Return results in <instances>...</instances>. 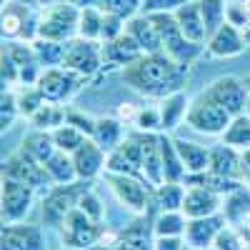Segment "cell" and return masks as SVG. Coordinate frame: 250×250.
<instances>
[{
    "mask_svg": "<svg viewBox=\"0 0 250 250\" xmlns=\"http://www.w3.org/2000/svg\"><path fill=\"white\" fill-rule=\"evenodd\" d=\"M62 65L78 75H83L85 80L93 78L105 65V60H103V43H98V40H83V38L70 40Z\"/></svg>",
    "mask_w": 250,
    "mask_h": 250,
    "instance_id": "10",
    "label": "cell"
},
{
    "mask_svg": "<svg viewBox=\"0 0 250 250\" xmlns=\"http://www.w3.org/2000/svg\"><path fill=\"white\" fill-rule=\"evenodd\" d=\"M185 3H198V0H185Z\"/></svg>",
    "mask_w": 250,
    "mask_h": 250,
    "instance_id": "60",
    "label": "cell"
},
{
    "mask_svg": "<svg viewBox=\"0 0 250 250\" xmlns=\"http://www.w3.org/2000/svg\"><path fill=\"white\" fill-rule=\"evenodd\" d=\"M248 48L245 35L233 23H223L210 38L205 40V53L213 58H235Z\"/></svg>",
    "mask_w": 250,
    "mask_h": 250,
    "instance_id": "15",
    "label": "cell"
},
{
    "mask_svg": "<svg viewBox=\"0 0 250 250\" xmlns=\"http://www.w3.org/2000/svg\"><path fill=\"white\" fill-rule=\"evenodd\" d=\"M125 30H128V20H123L113 13H105V18H103V38L100 43H110V40L120 38Z\"/></svg>",
    "mask_w": 250,
    "mask_h": 250,
    "instance_id": "47",
    "label": "cell"
},
{
    "mask_svg": "<svg viewBox=\"0 0 250 250\" xmlns=\"http://www.w3.org/2000/svg\"><path fill=\"white\" fill-rule=\"evenodd\" d=\"M45 5H53V3H65V0H43Z\"/></svg>",
    "mask_w": 250,
    "mask_h": 250,
    "instance_id": "57",
    "label": "cell"
},
{
    "mask_svg": "<svg viewBox=\"0 0 250 250\" xmlns=\"http://www.w3.org/2000/svg\"><path fill=\"white\" fill-rule=\"evenodd\" d=\"M140 145H143V173L153 188L165 183V173H163V158H160V135L155 133H135Z\"/></svg>",
    "mask_w": 250,
    "mask_h": 250,
    "instance_id": "20",
    "label": "cell"
},
{
    "mask_svg": "<svg viewBox=\"0 0 250 250\" xmlns=\"http://www.w3.org/2000/svg\"><path fill=\"white\" fill-rule=\"evenodd\" d=\"M243 83H245V88H248V90H250V73H248V75H245V78H243Z\"/></svg>",
    "mask_w": 250,
    "mask_h": 250,
    "instance_id": "56",
    "label": "cell"
},
{
    "mask_svg": "<svg viewBox=\"0 0 250 250\" xmlns=\"http://www.w3.org/2000/svg\"><path fill=\"white\" fill-rule=\"evenodd\" d=\"M243 35H245V43H248V48H250V23H248V28L243 30Z\"/></svg>",
    "mask_w": 250,
    "mask_h": 250,
    "instance_id": "54",
    "label": "cell"
},
{
    "mask_svg": "<svg viewBox=\"0 0 250 250\" xmlns=\"http://www.w3.org/2000/svg\"><path fill=\"white\" fill-rule=\"evenodd\" d=\"M88 250H110V248H108V245H100V243H98V245H93V248H88Z\"/></svg>",
    "mask_w": 250,
    "mask_h": 250,
    "instance_id": "55",
    "label": "cell"
},
{
    "mask_svg": "<svg viewBox=\"0 0 250 250\" xmlns=\"http://www.w3.org/2000/svg\"><path fill=\"white\" fill-rule=\"evenodd\" d=\"M128 33L135 38V43L140 45L143 53H163V38L155 25V20L150 15H135L128 20Z\"/></svg>",
    "mask_w": 250,
    "mask_h": 250,
    "instance_id": "22",
    "label": "cell"
},
{
    "mask_svg": "<svg viewBox=\"0 0 250 250\" xmlns=\"http://www.w3.org/2000/svg\"><path fill=\"white\" fill-rule=\"evenodd\" d=\"M205 93L210 95L218 105H223L233 118L243 115L248 110V100H250V90L245 88L243 78L235 75H220L215 78L210 85L205 88Z\"/></svg>",
    "mask_w": 250,
    "mask_h": 250,
    "instance_id": "11",
    "label": "cell"
},
{
    "mask_svg": "<svg viewBox=\"0 0 250 250\" xmlns=\"http://www.w3.org/2000/svg\"><path fill=\"white\" fill-rule=\"evenodd\" d=\"M150 18L155 20V25L160 30L163 53L168 55V58H173L175 62H180V65H190V62L203 53L205 45H198V43H193V40H188L183 35V30L178 28L173 13H155Z\"/></svg>",
    "mask_w": 250,
    "mask_h": 250,
    "instance_id": "4",
    "label": "cell"
},
{
    "mask_svg": "<svg viewBox=\"0 0 250 250\" xmlns=\"http://www.w3.org/2000/svg\"><path fill=\"white\" fill-rule=\"evenodd\" d=\"M93 140L105 153H113L118 145L125 140L123 138V123L118 118H98L95 120V130H93Z\"/></svg>",
    "mask_w": 250,
    "mask_h": 250,
    "instance_id": "30",
    "label": "cell"
},
{
    "mask_svg": "<svg viewBox=\"0 0 250 250\" xmlns=\"http://www.w3.org/2000/svg\"><path fill=\"white\" fill-rule=\"evenodd\" d=\"M140 55H145L140 50V45L135 43V38L125 30L120 38L110 40V43H103V60H105V65H118V68H125L135 62Z\"/></svg>",
    "mask_w": 250,
    "mask_h": 250,
    "instance_id": "21",
    "label": "cell"
},
{
    "mask_svg": "<svg viewBox=\"0 0 250 250\" xmlns=\"http://www.w3.org/2000/svg\"><path fill=\"white\" fill-rule=\"evenodd\" d=\"M68 123V108L65 105H58V103H45L33 118H30V125L35 130H48L53 133L55 128Z\"/></svg>",
    "mask_w": 250,
    "mask_h": 250,
    "instance_id": "31",
    "label": "cell"
},
{
    "mask_svg": "<svg viewBox=\"0 0 250 250\" xmlns=\"http://www.w3.org/2000/svg\"><path fill=\"white\" fill-rule=\"evenodd\" d=\"M68 250H73V248H68Z\"/></svg>",
    "mask_w": 250,
    "mask_h": 250,
    "instance_id": "63",
    "label": "cell"
},
{
    "mask_svg": "<svg viewBox=\"0 0 250 250\" xmlns=\"http://www.w3.org/2000/svg\"><path fill=\"white\" fill-rule=\"evenodd\" d=\"M33 50H35V55H38V60H40V65H43V68H55V65H62V60H65L68 43L35 38L33 40Z\"/></svg>",
    "mask_w": 250,
    "mask_h": 250,
    "instance_id": "35",
    "label": "cell"
},
{
    "mask_svg": "<svg viewBox=\"0 0 250 250\" xmlns=\"http://www.w3.org/2000/svg\"><path fill=\"white\" fill-rule=\"evenodd\" d=\"M223 208V195L213 193L210 188L193 185L185 188V203H183V215L188 220L193 218H208V215H218Z\"/></svg>",
    "mask_w": 250,
    "mask_h": 250,
    "instance_id": "17",
    "label": "cell"
},
{
    "mask_svg": "<svg viewBox=\"0 0 250 250\" xmlns=\"http://www.w3.org/2000/svg\"><path fill=\"white\" fill-rule=\"evenodd\" d=\"M188 108H190V100L185 98L183 90L168 95V98H163L160 100V123H163V133H173L178 125L188 118Z\"/></svg>",
    "mask_w": 250,
    "mask_h": 250,
    "instance_id": "25",
    "label": "cell"
},
{
    "mask_svg": "<svg viewBox=\"0 0 250 250\" xmlns=\"http://www.w3.org/2000/svg\"><path fill=\"white\" fill-rule=\"evenodd\" d=\"M13 90H15V100H18L20 115H25L28 120L48 103L43 98V93L38 90V85H20V88H13Z\"/></svg>",
    "mask_w": 250,
    "mask_h": 250,
    "instance_id": "39",
    "label": "cell"
},
{
    "mask_svg": "<svg viewBox=\"0 0 250 250\" xmlns=\"http://www.w3.org/2000/svg\"><path fill=\"white\" fill-rule=\"evenodd\" d=\"M103 10L123 20H130L143 13V0H103Z\"/></svg>",
    "mask_w": 250,
    "mask_h": 250,
    "instance_id": "43",
    "label": "cell"
},
{
    "mask_svg": "<svg viewBox=\"0 0 250 250\" xmlns=\"http://www.w3.org/2000/svg\"><path fill=\"white\" fill-rule=\"evenodd\" d=\"M243 180L250 185V150L243 153Z\"/></svg>",
    "mask_w": 250,
    "mask_h": 250,
    "instance_id": "53",
    "label": "cell"
},
{
    "mask_svg": "<svg viewBox=\"0 0 250 250\" xmlns=\"http://www.w3.org/2000/svg\"><path fill=\"white\" fill-rule=\"evenodd\" d=\"M83 190H85V180H75L70 185H55L43 200V220L48 225L60 228L62 220L78 208V200H80Z\"/></svg>",
    "mask_w": 250,
    "mask_h": 250,
    "instance_id": "9",
    "label": "cell"
},
{
    "mask_svg": "<svg viewBox=\"0 0 250 250\" xmlns=\"http://www.w3.org/2000/svg\"><path fill=\"white\" fill-rule=\"evenodd\" d=\"M3 178L20 180V183L30 185L33 190H35V188H40V185H45V188H48V185L53 183L50 175H48V170H45V165H40L38 160L28 158L23 150L13 153V155L3 163Z\"/></svg>",
    "mask_w": 250,
    "mask_h": 250,
    "instance_id": "14",
    "label": "cell"
},
{
    "mask_svg": "<svg viewBox=\"0 0 250 250\" xmlns=\"http://www.w3.org/2000/svg\"><path fill=\"white\" fill-rule=\"evenodd\" d=\"M210 170L218 175H225V178L243 180V153L225 143L215 145V148H210Z\"/></svg>",
    "mask_w": 250,
    "mask_h": 250,
    "instance_id": "24",
    "label": "cell"
},
{
    "mask_svg": "<svg viewBox=\"0 0 250 250\" xmlns=\"http://www.w3.org/2000/svg\"><path fill=\"white\" fill-rule=\"evenodd\" d=\"M173 15H175L178 28L183 30V35H185L188 40H193V43H198V45H205L208 30H205L203 13H200V5H198V3H183Z\"/></svg>",
    "mask_w": 250,
    "mask_h": 250,
    "instance_id": "23",
    "label": "cell"
},
{
    "mask_svg": "<svg viewBox=\"0 0 250 250\" xmlns=\"http://www.w3.org/2000/svg\"><path fill=\"white\" fill-rule=\"evenodd\" d=\"M225 215H208V218H193L185 225V243L193 250L213 248L218 233L225 228Z\"/></svg>",
    "mask_w": 250,
    "mask_h": 250,
    "instance_id": "18",
    "label": "cell"
},
{
    "mask_svg": "<svg viewBox=\"0 0 250 250\" xmlns=\"http://www.w3.org/2000/svg\"><path fill=\"white\" fill-rule=\"evenodd\" d=\"M38 20H40V13L35 10V5L5 0V5H3V38L33 43L38 38Z\"/></svg>",
    "mask_w": 250,
    "mask_h": 250,
    "instance_id": "6",
    "label": "cell"
},
{
    "mask_svg": "<svg viewBox=\"0 0 250 250\" xmlns=\"http://www.w3.org/2000/svg\"><path fill=\"white\" fill-rule=\"evenodd\" d=\"M15 3H30V5H38V0H15Z\"/></svg>",
    "mask_w": 250,
    "mask_h": 250,
    "instance_id": "58",
    "label": "cell"
},
{
    "mask_svg": "<svg viewBox=\"0 0 250 250\" xmlns=\"http://www.w3.org/2000/svg\"><path fill=\"white\" fill-rule=\"evenodd\" d=\"M95 120H98V118H93V115H88V113H83V110H78V108H68V125L78 128L83 135H88V138H93Z\"/></svg>",
    "mask_w": 250,
    "mask_h": 250,
    "instance_id": "48",
    "label": "cell"
},
{
    "mask_svg": "<svg viewBox=\"0 0 250 250\" xmlns=\"http://www.w3.org/2000/svg\"><path fill=\"white\" fill-rule=\"evenodd\" d=\"M173 140H175L178 155L185 165L188 175L210 170V148H203V145H198L193 140H180V138H173Z\"/></svg>",
    "mask_w": 250,
    "mask_h": 250,
    "instance_id": "26",
    "label": "cell"
},
{
    "mask_svg": "<svg viewBox=\"0 0 250 250\" xmlns=\"http://www.w3.org/2000/svg\"><path fill=\"white\" fill-rule=\"evenodd\" d=\"M225 145H230V148L245 153L250 150V115L243 113V115H235L228 125V130L220 135Z\"/></svg>",
    "mask_w": 250,
    "mask_h": 250,
    "instance_id": "33",
    "label": "cell"
},
{
    "mask_svg": "<svg viewBox=\"0 0 250 250\" xmlns=\"http://www.w3.org/2000/svg\"><path fill=\"white\" fill-rule=\"evenodd\" d=\"M160 158H163V173H165V183H183L188 170L178 155L175 140L168 135H160Z\"/></svg>",
    "mask_w": 250,
    "mask_h": 250,
    "instance_id": "29",
    "label": "cell"
},
{
    "mask_svg": "<svg viewBox=\"0 0 250 250\" xmlns=\"http://www.w3.org/2000/svg\"><path fill=\"white\" fill-rule=\"evenodd\" d=\"M103 18L105 10L103 8H85L80 10V20H78V38L83 40H98L103 38Z\"/></svg>",
    "mask_w": 250,
    "mask_h": 250,
    "instance_id": "37",
    "label": "cell"
},
{
    "mask_svg": "<svg viewBox=\"0 0 250 250\" xmlns=\"http://www.w3.org/2000/svg\"><path fill=\"white\" fill-rule=\"evenodd\" d=\"M133 125H135L138 130H143V133H158V130H163L160 110L158 108H140Z\"/></svg>",
    "mask_w": 250,
    "mask_h": 250,
    "instance_id": "45",
    "label": "cell"
},
{
    "mask_svg": "<svg viewBox=\"0 0 250 250\" xmlns=\"http://www.w3.org/2000/svg\"><path fill=\"white\" fill-rule=\"evenodd\" d=\"M188 65H180L165 53H145L135 62L123 68L125 85L145 98H168L178 93L185 83Z\"/></svg>",
    "mask_w": 250,
    "mask_h": 250,
    "instance_id": "1",
    "label": "cell"
},
{
    "mask_svg": "<svg viewBox=\"0 0 250 250\" xmlns=\"http://www.w3.org/2000/svg\"><path fill=\"white\" fill-rule=\"evenodd\" d=\"M0 205H3V225L18 223L20 218L28 215L30 205H33V188L13 178H3Z\"/></svg>",
    "mask_w": 250,
    "mask_h": 250,
    "instance_id": "12",
    "label": "cell"
},
{
    "mask_svg": "<svg viewBox=\"0 0 250 250\" xmlns=\"http://www.w3.org/2000/svg\"><path fill=\"white\" fill-rule=\"evenodd\" d=\"M205 250H215V248H205Z\"/></svg>",
    "mask_w": 250,
    "mask_h": 250,
    "instance_id": "62",
    "label": "cell"
},
{
    "mask_svg": "<svg viewBox=\"0 0 250 250\" xmlns=\"http://www.w3.org/2000/svg\"><path fill=\"white\" fill-rule=\"evenodd\" d=\"M45 170H48V175H50V180L55 185H70V183L78 180V170H75L73 155L60 153V150L45 163Z\"/></svg>",
    "mask_w": 250,
    "mask_h": 250,
    "instance_id": "32",
    "label": "cell"
},
{
    "mask_svg": "<svg viewBox=\"0 0 250 250\" xmlns=\"http://www.w3.org/2000/svg\"><path fill=\"white\" fill-rule=\"evenodd\" d=\"M215 250H250V243H245V235H243V225L238 228H223L218 233L215 243H213Z\"/></svg>",
    "mask_w": 250,
    "mask_h": 250,
    "instance_id": "42",
    "label": "cell"
},
{
    "mask_svg": "<svg viewBox=\"0 0 250 250\" xmlns=\"http://www.w3.org/2000/svg\"><path fill=\"white\" fill-rule=\"evenodd\" d=\"M105 183L110 188V193L115 195V200L120 205H125L128 210L143 215L150 208V183L143 178H133V175H120V173H105Z\"/></svg>",
    "mask_w": 250,
    "mask_h": 250,
    "instance_id": "5",
    "label": "cell"
},
{
    "mask_svg": "<svg viewBox=\"0 0 250 250\" xmlns=\"http://www.w3.org/2000/svg\"><path fill=\"white\" fill-rule=\"evenodd\" d=\"M83 83H85L83 75L68 70L65 65H55V68H43L40 80H38V90L43 93L48 103L62 105V103H68L83 88Z\"/></svg>",
    "mask_w": 250,
    "mask_h": 250,
    "instance_id": "7",
    "label": "cell"
},
{
    "mask_svg": "<svg viewBox=\"0 0 250 250\" xmlns=\"http://www.w3.org/2000/svg\"><path fill=\"white\" fill-rule=\"evenodd\" d=\"M18 115H20V108H18V100H15V90L3 88V98H0V125H3V130L13 128Z\"/></svg>",
    "mask_w": 250,
    "mask_h": 250,
    "instance_id": "44",
    "label": "cell"
},
{
    "mask_svg": "<svg viewBox=\"0 0 250 250\" xmlns=\"http://www.w3.org/2000/svg\"><path fill=\"white\" fill-rule=\"evenodd\" d=\"M115 250H155V240H150V230L145 223H133L123 230Z\"/></svg>",
    "mask_w": 250,
    "mask_h": 250,
    "instance_id": "34",
    "label": "cell"
},
{
    "mask_svg": "<svg viewBox=\"0 0 250 250\" xmlns=\"http://www.w3.org/2000/svg\"><path fill=\"white\" fill-rule=\"evenodd\" d=\"M70 5H75L78 10H85V8H103V0H68Z\"/></svg>",
    "mask_w": 250,
    "mask_h": 250,
    "instance_id": "52",
    "label": "cell"
},
{
    "mask_svg": "<svg viewBox=\"0 0 250 250\" xmlns=\"http://www.w3.org/2000/svg\"><path fill=\"white\" fill-rule=\"evenodd\" d=\"M185 240L183 235H165V238H155V250H185Z\"/></svg>",
    "mask_w": 250,
    "mask_h": 250,
    "instance_id": "50",
    "label": "cell"
},
{
    "mask_svg": "<svg viewBox=\"0 0 250 250\" xmlns=\"http://www.w3.org/2000/svg\"><path fill=\"white\" fill-rule=\"evenodd\" d=\"M78 20H80V10L70 5L68 0L45 5L40 10V20H38V38L70 43L73 35H78Z\"/></svg>",
    "mask_w": 250,
    "mask_h": 250,
    "instance_id": "2",
    "label": "cell"
},
{
    "mask_svg": "<svg viewBox=\"0 0 250 250\" xmlns=\"http://www.w3.org/2000/svg\"><path fill=\"white\" fill-rule=\"evenodd\" d=\"M245 113H248V115H250V100H248V110H245Z\"/></svg>",
    "mask_w": 250,
    "mask_h": 250,
    "instance_id": "59",
    "label": "cell"
},
{
    "mask_svg": "<svg viewBox=\"0 0 250 250\" xmlns=\"http://www.w3.org/2000/svg\"><path fill=\"white\" fill-rule=\"evenodd\" d=\"M233 115L228 113L223 105H218V103L208 95L205 90L198 93L193 100H190V108H188V118L185 123L190 125L193 130L203 133V135H223L228 130V125H230Z\"/></svg>",
    "mask_w": 250,
    "mask_h": 250,
    "instance_id": "3",
    "label": "cell"
},
{
    "mask_svg": "<svg viewBox=\"0 0 250 250\" xmlns=\"http://www.w3.org/2000/svg\"><path fill=\"white\" fill-rule=\"evenodd\" d=\"M20 150H23L28 158L38 160L40 165H45L58 153L53 133H48V130H33L30 135H25L23 138V145H20Z\"/></svg>",
    "mask_w": 250,
    "mask_h": 250,
    "instance_id": "27",
    "label": "cell"
},
{
    "mask_svg": "<svg viewBox=\"0 0 250 250\" xmlns=\"http://www.w3.org/2000/svg\"><path fill=\"white\" fill-rule=\"evenodd\" d=\"M138 110H140V108H135L133 103H123V105L118 108V120H120L123 125H125V123H135Z\"/></svg>",
    "mask_w": 250,
    "mask_h": 250,
    "instance_id": "51",
    "label": "cell"
},
{
    "mask_svg": "<svg viewBox=\"0 0 250 250\" xmlns=\"http://www.w3.org/2000/svg\"><path fill=\"white\" fill-rule=\"evenodd\" d=\"M223 215L230 225H243L245 220H250V185H240L238 190L225 195Z\"/></svg>",
    "mask_w": 250,
    "mask_h": 250,
    "instance_id": "28",
    "label": "cell"
},
{
    "mask_svg": "<svg viewBox=\"0 0 250 250\" xmlns=\"http://www.w3.org/2000/svg\"><path fill=\"white\" fill-rule=\"evenodd\" d=\"M60 233H62V243L73 250H88L93 245L100 243L103 238V223H95L93 218H88L85 213L75 208V210L62 220L60 225Z\"/></svg>",
    "mask_w": 250,
    "mask_h": 250,
    "instance_id": "8",
    "label": "cell"
},
{
    "mask_svg": "<svg viewBox=\"0 0 250 250\" xmlns=\"http://www.w3.org/2000/svg\"><path fill=\"white\" fill-rule=\"evenodd\" d=\"M73 163H75V170H78V180H93L95 175H100L105 170L108 153L103 150L93 138H88L73 153Z\"/></svg>",
    "mask_w": 250,
    "mask_h": 250,
    "instance_id": "19",
    "label": "cell"
},
{
    "mask_svg": "<svg viewBox=\"0 0 250 250\" xmlns=\"http://www.w3.org/2000/svg\"><path fill=\"white\" fill-rule=\"evenodd\" d=\"M185 250H193V248H190V245H185Z\"/></svg>",
    "mask_w": 250,
    "mask_h": 250,
    "instance_id": "61",
    "label": "cell"
},
{
    "mask_svg": "<svg viewBox=\"0 0 250 250\" xmlns=\"http://www.w3.org/2000/svg\"><path fill=\"white\" fill-rule=\"evenodd\" d=\"M43 248H45V235L38 225H23V223L3 225L0 250H43Z\"/></svg>",
    "mask_w": 250,
    "mask_h": 250,
    "instance_id": "16",
    "label": "cell"
},
{
    "mask_svg": "<svg viewBox=\"0 0 250 250\" xmlns=\"http://www.w3.org/2000/svg\"><path fill=\"white\" fill-rule=\"evenodd\" d=\"M185 0H143V13L155 15V13H175Z\"/></svg>",
    "mask_w": 250,
    "mask_h": 250,
    "instance_id": "49",
    "label": "cell"
},
{
    "mask_svg": "<svg viewBox=\"0 0 250 250\" xmlns=\"http://www.w3.org/2000/svg\"><path fill=\"white\" fill-rule=\"evenodd\" d=\"M185 225H188V218H185L183 213H160V215L155 218L153 233H155V238L185 235Z\"/></svg>",
    "mask_w": 250,
    "mask_h": 250,
    "instance_id": "41",
    "label": "cell"
},
{
    "mask_svg": "<svg viewBox=\"0 0 250 250\" xmlns=\"http://www.w3.org/2000/svg\"><path fill=\"white\" fill-rule=\"evenodd\" d=\"M155 200L160 205V213H183L185 188L183 183H163L155 188Z\"/></svg>",
    "mask_w": 250,
    "mask_h": 250,
    "instance_id": "36",
    "label": "cell"
},
{
    "mask_svg": "<svg viewBox=\"0 0 250 250\" xmlns=\"http://www.w3.org/2000/svg\"><path fill=\"white\" fill-rule=\"evenodd\" d=\"M53 140H55V148L60 150V153H68V155H73L83 143L88 140V135H83L78 128H73V125H60V128H55L53 130Z\"/></svg>",
    "mask_w": 250,
    "mask_h": 250,
    "instance_id": "40",
    "label": "cell"
},
{
    "mask_svg": "<svg viewBox=\"0 0 250 250\" xmlns=\"http://www.w3.org/2000/svg\"><path fill=\"white\" fill-rule=\"evenodd\" d=\"M200 13H203V23L210 38L223 23H228V3L225 0H198Z\"/></svg>",
    "mask_w": 250,
    "mask_h": 250,
    "instance_id": "38",
    "label": "cell"
},
{
    "mask_svg": "<svg viewBox=\"0 0 250 250\" xmlns=\"http://www.w3.org/2000/svg\"><path fill=\"white\" fill-rule=\"evenodd\" d=\"M78 208L83 213H85L88 218H93L95 223H103V215H105V210H103V203H100V198L93 193V190H83V195H80V200H78Z\"/></svg>",
    "mask_w": 250,
    "mask_h": 250,
    "instance_id": "46",
    "label": "cell"
},
{
    "mask_svg": "<svg viewBox=\"0 0 250 250\" xmlns=\"http://www.w3.org/2000/svg\"><path fill=\"white\" fill-rule=\"evenodd\" d=\"M105 173H120V175H133V178H143V145L138 140V135L125 138L113 153H108V163H105Z\"/></svg>",
    "mask_w": 250,
    "mask_h": 250,
    "instance_id": "13",
    "label": "cell"
}]
</instances>
